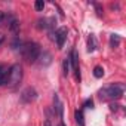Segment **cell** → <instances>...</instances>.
Wrapping results in <instances>:
<instances>
[{"instance_id":"6","label":"cell","mask_w":126,"mask_h":126,"mask_svg":"<svg viewBox=\"0 0 126 126\" xmlns=\"http://www.w3.org/2000/svg\"><path fill=\"white\" fill-rule=\"evenodd\" d=\"M37 99V91L34 88H25L21 94V101L25 102V104H30L33 101Z\"/></svg>"},{"instance_id":"17","label":"cell","mask_w":126,"mask_h":126,"mask_svg":"<svg viewBox=\"0 0 126 126\" xmlns=\"http://www.w3.org/2000/svg\"><path fill=\"white\" fill-rule=\"evenodd\" d=\"M83 107H85V108H92V107H94V101H92V99H86L85 104H83Z\"/></svg>"},{"instance_id":"3","label":"cell","mask_w":126,"mask_h":126,"mask_svg":"<svg viewBox=\"0 0 126 126\" xmlns=\"http://www.w3.org/2000/svg\"><path fill=\"white\" fill-rule=\"evenodd\" d=\"M22 80V67L19 64H14L9 67V71H8V80H6V85H9L11 88H16Z\"/></svg>"},{"instance_id":"7","label":"cell","mask_w":126,"mask_h":126,"mask_svg":"<svg viewBox=\"0 0 126 126\" xmlns=\"http://www.w3.org/2000/svg\"><path fill=\"white\" fill-rule=\"evenodd\" d=\"M53 105H55V107H53V108H55V113L62 119V116H64V107H62V102H61L58 94L53 95Z\"/></svg>"},{"instance_id":"4","label":"cell","mask_w":126,"mask_h":126,"mask_svg":"<svg viewBox=\"0 0 126 126\" xmlns=\"http://www.w3.org/2000/svg\"><path fill=\"white\" fill-rule=\"evenodd\" d=\"M67 34H68L67 27H59V28L52 34V39L55 40V43H56V46H58L59 49L64 46V42L67 40Z\"/></svg>"},{"instance_id":"18","label":"cell","mask_w":126,"mask_h":126,"mask_svg":"<svg viewBox=\"0 0 126 126\" xmlns=\"http://www.w3.org/2000/svg\"><path fill=\"white\" fill-rule=\"evenodd\" d=\"M43 126H52V125H50V122L46 119V120H45V123H43Z\"/></svg>"},{"instance_id":"8","label":"cell","mask_w":126,"mask_h":126,"mask_svg":"<svg viewBox=\"0 0 126 126\" xmlns=\"http://www.w3.org/2000/svg\"><path fill=\"white\" fill-rule=\"evenodd\" d=\"M37 59H40V64L42 65H49L50 64V59H52V56H50V53L49 52H40V55H39V58Z\"/></svg>"},{"instance_id":"11","label":"cell","mask_w":126,"mask_h":126,"mask_svg":"<svg viewBox=\"0 0 126 126\" xmlns=\"http://www.w3.org/2000/svg\"><path fill=\"white\" fill-rule=\"evenodd\" d=\"M120 42H122V39H120L119 34H111V36H110V46H111L113 49L117 47V46L120 45Z\"/></svg>"},{"instance_id":"12","label":"cell","mask_w":126,"mask_h":126,"mask_svg":"<svg viewBox=\"0 0 126 126\" xmlns=\"http://www.w3.org/2000/svg\"><path fill=\"white\" fill-rule=\"evenodd\" d=\"M74 117H76V122H77L79 126H85V119H83V111L82 110H76Z\"/></svg>"},{"instance_id":"19","label":"cell","mask_w":126,"mask_h":126,"mask_svg":"<svg viewBox=\"0 0 126 126\" xmlns=\"http://www.w3.org/2000/svg\"><path fill=\"white\" fill-rule=\"evenodd\" d=\"M3 18H5V15H3V12H2V11H0V22H2V19H3Z\"/></svg>"},{"instance_id":"14","label":"cell","mask_w":126,"mask_h":126,"mask_svg":"<svg viewBox=\"0 0 126 126\" xmlns=\"http://www.w3.org/2000/svg\"><path fill=\"white\" fill-rule=\"evenodd\" d=\"M94 76H95L96 79H101V77L104 76V68H102L101 65H96V67L94 68Z\"/></svg>"},{"instance_id":"16","label":"cell","mask_w":126,"mask_h":126,"mask_svg":"<svg viewBox=\"0 0 126 126\" xmlns=\"http://www.w3.org/2000/svg\"><path fill=\"white\" fill-rule=\"evenodd\" d=\"M34 8H36V11H43V8H45V2H43V0H37V2L34 3Z\"/></svg>"},{"instance_id":"10","label":"cell","mask_w":126,"mask_h":126,"mask_svg":"<svg viewBox=\"0 0 126 126\" xmlns=\"http://www.w3.org/2000/svg\"><path fill=\"white\" fill-rule=\"evenodd\" d=\"M96 39H95V36L94 34H91L89 36V39H88V52H94L95 49H96Z\"/></svg>"},{"instance_id":"21","label":"cell","mask_w":126,"mask_h":126,"mask_svg":"<svg viewBox=\"0 0 126 126\" xmlns=\"http://www.w3.org/2000/svg\"><path fill=\"white\" fill-rule=\"evenodd\" d=\"M58 126H65V125H64V123H59V125H58Z\"/></svg>"},{"instance_id":"9","label":"cell","mask_w":126,"mask_h":126,"mask_svg":"<svg viewBox=\"0 0 126 126\" xmlns=\"http://www.w3.org/2000/svg\"><path fill=\"white\" fill-rule=\"evenodd\" d=\"M8 71H9L8 67L0 65V86H2V85H6V80H8Z\"/></svg>"},{"instance_id":"1","label":"cell","mask_w":126,"mask_h":126,"mask_svg":"<svg viewBox=\"0 0 126 126\" xmlns=\"http://www.w3.org/2000/svg\"><path fill=\"white\" fill-rule=\"evenodd\" d=\"M19 52H21V55H22V58L27 61V62H36L37 61V58H39V55H40V46L36 43V42H25V43H22L21 45V47H19Z\"/></svg>"},{"instance_id":"5","label":"cell","mask_w":126,"mask_h":126,"mask_svg":"<svg viewBox=\"0 0 126 126\" xmlns=\"http://www.w3.org/2000/svg\"><path fill=\"white\" fill-rule=\"evenodd\" d=\"M70 59V67H73V71L76 74V79L80 80V68H79V53L76 49H71V53L68 56Z\"/></svg>"},{"instance_id":"20","label":"cell","mask_w":126,"mask_h":126,"mask_svg":"<svg viewBox=\"0 0 126 126\" xmlns=\"http://www.w3.org/2000/svg\"><path fill=\"white\" fill-rule=\"evenodd\" d=\"M3 40H5V36H3V34H0V43H2Z\"/></svg>"},{"instance_id":"15","label":"cell","mask_w":126,"mask_h":126,"mask_svg":"<svg viewBox=\"0 0 126 126\" xmlns=\"http://www.w3.org/2000/svg\"><path fill=\"white\" fill-rule=\"evenodd\" d=\"M62 68H64V76H68V73H70V59H68V56L62 62Z\"/></svg>"},{"instance_id":"2","label":"cell","mask_w":126,"mask_h":126,"mask_svg":"<svg viewBox=\"0 0 126 126\" xmlns=\"http://www.w3.org/2000/svg\"><path fill=\"white\" fill-rule=\"evenodd\" d=\"M123 92H125V86L122 83H114L107 88H102L99 91V96L102 99H119L122 98Z\"/></svg>"},{"instance_id":"13","label":"cell","mask_w":126,"mask_h":126,"mask_svg":"<svg viewBox=\"0 0 126 126\" xmlns=\"http://www.w3.org/2000/svg\"><path fill=\"white\" fill-rule=\"evenodd\" d=\"M9 28H11V31H14V33L16 34L18 30H19V22H18L15 18H12V19H11V24H9Z\"/></svg>"}]
</instances>
